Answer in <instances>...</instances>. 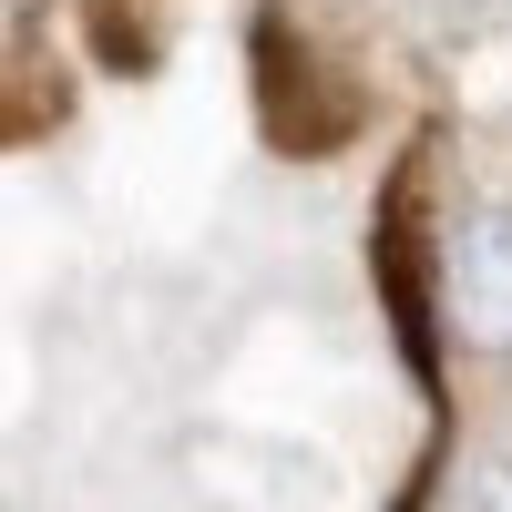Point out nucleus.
Returning a JSON list of instances; mask_svg holds the SVG:
<instances>
[{
  "label": "nucleus",
  "instance_id": "obj_1",
  "mask_svg": "<svg viewBox=\"0 0 512 512\" xmlns=\"http://www.w3.org/2000/svg\"><path fill=\"white\" fill-rule=\"evenodd\" d=\"M369 287H379V318H390L410 379L441 400V338H451V236H441V205H431V144L400 154V175L379 185V216H369Z\"/></svg>",
  "mask_w": 512,
  "mask_h": 512
},
{
  "label": "nucleus",
  "instance_id": "obj_2",
  "mask_svg": "<svg viewBox=\"0 0 512 512\" xmlns=\"http://www.w3.org/2000/svg\"><path fill=\"white\" fill-rule=\"evenodd\" d=\"M246 62H256V123H267L277 154H338V144L359 134V93H349V72H338L287 11H256Z\"/></svg>",
  "mask_w": 512,
  "mask_h": 512
},
{
  "label": "nucleus",
  "instance_id": "obj_3",
  "mask_svg": "<svg viewBox=\"0 0 512 512\" xmlns=\"http://www.w3.org/2000/svg\"><path fill=\"white\" fill-rule=\"evenodd\" d=\"M451 328L512 359V205H482L451 226Z\"/></svg>",
  "mask_w": 512,
  "mask_h": 512
}]
</instances>
